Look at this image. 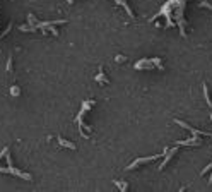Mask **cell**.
<instances>
[{"instance_id": "6da1fadb", "label": "cell", "mask_w": 212, "mask_h": 192, "mask_svg": "<svg viewBox=\"0 0 212 192\" xmlns=\"http://www.w3.org/2000/svg\"><path fill=\"white\" fill-rule=\"evenodd\" d=\"M60 144H63V146H67V148H70V149H75V146L72 143H67V141H63V139H60Z\"/></svg>"}, {"instance_id": "7a4b0ae2", "label": "cell", "mask_w": 212, "mask_h": 192, "mask_svg": "<svg viewBox=\"0 0 212 192\" xmlns=\"http://www.w3.org/2000/svg\"><path fill=\"white\" fill-rule=\"evenodd\" d=\"M68 2H70V3H72V0H68Z\"/></svg>"}]
</instances>
